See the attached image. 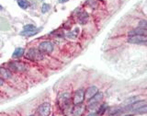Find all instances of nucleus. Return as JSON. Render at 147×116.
<instances>
[{
	"label": "nucleus",
	"instance_id": "obj_22",
	"mask_svg": "<svg viewBox=\"0 0 147 116\" xmlns=\"http://www.w3.org/2000/svg\"><path fill=\"white\" fill-rule=\"evenodd\" d=\"M107 107H108V106H107V104H104L103 106H101V107H100V109H99V111H98V113H103L104 112H105V111H106V109H107Z\"/></svg>",
	"mask_w": 147,
	"mask_h": 116
},
{
	"label": "nucleus",
	"instance_id": "obj_14",
	"mask_svg": "<svg viewBox=\"0 0 147 116\" xmlns=\"http://www.w3.org/2000/svg\"><path fill=\"white\" fill-rule=\"evenodd\" d=\"M24 54V49L23 48H17L14 53L12 54V57L13 58H18V57H21L22 55Z\"/></svg>",
	"mask_w": 147,
	"mask_h": 116
},
{
	"label": "nucleus",
	"instance_id": "obj_19",
	"mask_svg": "<svg viewBox=\"0 0 147 116\" xmlns=\"http://www.w3.org/2000/svg\"><path fill=\"white\" fill-rule=\"evenodd\" d=\"M50 8H51L50 5L44 3V4H42V7H41V12H42V13H47L50 10Z\"/></svg>",
	"mask_w": 147,
	"mask_h": 116
},
{
	"label": "nucleus",
	"instance_id": "obj_7",
	"mask_svg": "<svg viewBox=\"0 0 147 116\" xmlns=\"http://www.w3.org/2000/svg\"><path fill=\"white\" fill-rule=\"evenodd\" d=\"M9 68L11 69L12 71H15V72H23V71H26V66L25 64L23 63L20 62H11L8 64Z\"/></svg>",
	"mask_w": 147,
	"mask_h": 116
},
{
	"label": "nucleus",
	"instance_id": "obj_2",
	"mask_svg": "<svg viewBox=\"0 0 147 116\" xmlns=\"http://www.w3.org/2000/svg\"><path fill=\"white\" fill-rule=\"evenodd\" d=\"M41 54H51L53 51V43L52 41H45L40 43L38 48Z\"/></svg>",
	"mask_w": 147,
	"mask_h": 116
},
{
	"label": "nucleus",
	"instance_id": "obj_24",
	"mask_svg": "<svg viewBox=\"0 0 147 116\" xmlns=\"http://www.w3.org/2000/svg\"><path fill=\"white\" fill-rule=\"evenodd\" d=\"M68 0H59V2L60 3H65V2H67Z\"/></svg>",
	"mask_w": 147,
	"mask_h": 116
},
{
	"label": "nucleus",
	"instance_id": "obj_25",
	"mask_svg": "<svg viewBox=\"0 0 147 116\" xmlns=\"http://www.w3.org/2000/svg\"><path fill=\"white\" fill-rule=\"evenodd\" d=\"M88 116H96V113H91V114H89Z\"/></svg>",
	"mask_w": 147,
	"mask_h": 116
},
{
	"label": "nucleus",
	"instance_id": "obj_21",
	"mask_svg": "<svg viewBox=\"0 0 147 116\" xmlns=\"http://www.w3.org/2000/svg\"><path fill=\"white\" fill-rule=\"evenodd\" d=\"M137 113H147V106L144 105V106H142L141 108H139L137 111H136Z\"/></svg>",
	"mask_w": 147,
	"mask_h": 116
},
{
	"label": "nucleus",
	"instance_id": "obj_9",
	"mask_svg": "<svg viewBox=\"0 0 147 116\" xmlns=\"http://www.w3.org/2000/svg\"><path fill=\"white\" fill-rule=\"evenodd\" d=\"M84 111H85V106L82 104H78L74 107V109L72 111V113L74 116H81L83 114V113H84Z\"/></svg>",
	"mask_w": 147,
	"mask_h": 116
},
{
	"label": "nucleus",
	"instance_id": "obj_8",
	"mask_svg": "<svg viewBox=\"0 0 147 116\" xmlns=\"http://www.w3.org/2000/svg\"><path fill=\"white\" fill-rule=\"evenodd\" d=\"M98 89L96 87H95V86H92V87H90V88H88L87 89V90L86 91V93H85V98L86 99V100H90V99H92L93 97L98 93Z\"/></svg>",
	"mask_w": 147,
	"mask_h": 116
},
{
	"label": "nucleus",
	"instance_id": "obj_26",
	"mask_svg": "<svg viewBox=\"0 0 147 116\" xmlns=\"http://www.w3.org/2000/svg\"><path fill=\"white\" fill-rule=\"evenodd\" d=\"M1 9H3V7H2V6H1V5H0V10H1Z\"/></svg>",
	"mask_w": 147,
	"mask_h": 116
},
{
	"label": "nucleus",
	"instance_id": "obj_18",
	"mask_svg": "<svg viewBox=\"0 0 147 116\" xmlns=\"http://www.w3.org/2000/svg\"><path fill=\"white\" fill-rule=\"evenodd\" d=\"M35 30H37V28L34 25H31V24L25 25L24 28H23V31H32Z\"/></svg>",
	"mask_w": 147,
	"mask_h": 116
},
{
	"label": "nucleus",
	"instance_id": "obj_23",
	"mask_svg": "<svg viewBox=\"0 0 147 116\" xmlns=\"http://www.w3.org/2000/svg\"><path fill=\"white\" fill-rule=\"evenodd\" d=\"M3 84H4V81H3V79H2V78L0 77V86H2Z\"/></svg>",
	"mask_w": 147,
	"mask_h": 116
},
{
	"label": "nucleus",
	"instance_id": "obj_5",
	"mask_svg": "<svg viewBox=\"0 0 147 116\" xmlns=\"http://www.w3.org/2000/svg\"><path fill=\"white\" fill-rule=\"evenodd\" d=\"M85 100V92L83 90H77L73 97V103L75 105L82 104V102Z\"/></svg>",
	"mask_w": 147,
	"mask_h": 116
},
{
	"label": "nucleus",
	"instance_id": "obj_13",
	"mask_svg": "<svg viewBox=\"0 0 147 116\" xmlns=\"http://www.w3.org/2000/svg\"><path fill=\"white\" fill-rule=\"evenodd\" d=\"M78 20L81 23V24H86L88 20V15L86 13V12H83V13H80L79 17H78Z\"/></svg>",
	"mask_w": 147,
	"mask_h": 116
},
{
	"label": "nucleus",
	"instance_id": "obj_16",
	"mask_svg": "<svg viewBox=\"0 0 147 116\" xmlns=\"http://www.w3.org/2000/svg\"><path fill=\"white\" fill-rule=\"evenodd\" d=\"M17 2H18V6H20L23 9L28 8V7L30 6V3H29V1H28V0H18Z\"/></svg>",
	"mask_w": 147,
	"mask_h": 116
},
{
	"label": "nucleus",
	"instance_id": "obj_10",
	"mask_svg": "<svg viewBox=\"0 0 147 116\" xmlns=\"http://www.w3.org/2000/svg\"><path fill=\"white\" fill-rule=\"evenodd\" d=\"M102 99H103V94L100 93V92H98L93 98L89 100V104L90 105H96V103H98Z\"/></svg>",
	"mask_w": 147,
	"mask_h": 116
},
{
	"label": "nucleus",
	"instance_id": "obj_20",
	"mask_svg": "<svg viewBox=\"0 0 147 116\" xmlns=\"http://www.w3.org/2000/svg\"><path fill=\"white\" fill-rule=\"evenodd\" d=\"M139 27L147 31V21H146V20H142V21H141V22L139 23Z\"/></svg>",
	"mask_w": 147,
	"mask_h": 116
},
{
	"label": "nucleus",
	"instance_id": "obj_11",
	"mask_svg": "<svg viewBox=\"0 0 147 116\" xmlns=\"http://www.w3.org/2000/svg\"><path fill=\"white\" fill-rule=\"evenodd\" d=\"M147 34V31H144V29L142 28H137V29L131 31L129 32V36H135V35H146Z\"/></svg>",
	"mask_w": 147,
	"mask_h": 116
},
{
	"label": "nucleus",
	"instance_id": "obj_17",
	"mask_svg": "<svg viewBox=\"0 0 147 116\" xmlns=\"http://www.w3.org/2000/svg\"><path fill=\"white\" fill-rule=\"evenodd\" d=\"M137 100H139V98H138V97H134V98L127 99L125 101H124V104H126V105H131V104H132V103L136 102Z\"/></svg>",
	"mask_w": 147,
	"mask_h": 116
},
{
	"label": "nucleus",
	"instance_id": "obj_28",
	"mask_svg": "<svg viewBox=\"0 0 147 116\" xmlns=\"http://www.w3.org/2000/svg\"><path fill=\"white\" fill-rule=\"evenodd\" d=\"M53 116H54V115H53Z\"/></svg>",
	"mask_w": 147,
	"mask_h": 116
},
{
	"label": "nucleus",
	"instance_id": "obj_27",
	"mask_svg": "<svg viewBox=\"0 0 147 116\" xmlns=\"http://www.w3.org/2000/svg\"><path fill=\"white\" fill-rule=\"evenodd\" d=\"M30 116H34V115H30Z\"/></svg>",
	"mask_w": 147,
	"mask_h": 116
},
{
	"label": "nucleus",
	"instance_id": "obj_1",
	"mask_svg": "<svg viewBox=\"0 0 147 116\" xmlns=\"http://www.w3.org/2000/svg\"><path fill=\"white\" fill-rule=\"evenodd\" d=\"M25 56L27 59L30 60V61H40L43 58V54H41L39 49L30 48L27 51Z\"/></svg>",
	"mask_w": 147,
	"mask_h": 116
},
{
	"label": "nucleus",
	"instance_id": "obj_4",
	"mask_svg": "<svg viewBox=\"0 0 147 116\" xmlns=\"http://www.w3.org/2000/svg\"><path fill=\"white\" fill-rule=\"evenodd\" d=\"M128 41L130 43L133 44H142L147 43V36L145 35H135V36H130L128 39Z\"/></svg>",
	"mask_w": 147,
	"mask_h": 116
},
{
	"label": "nucleus",
	"instance_id": "obj_3",
	"mask_svg": "<svg viewBox=\"0 0 147 116\" xmlns=\"http://www.w3.org/2000/svg\"><path fill=\"white\" fill-rule=\"evenodd\" d=\"M51 109H52L51 104L49 102H44L38 107L37 113H38L39 116H49L51 113Z\"/></svg>",
	"mask_w": 147,
	"mask_h": 116
},
{
	"label": "nucleus",
	"instance_id": "obj_12",
	"mask_svg": "<svg viewBox=\"0 0 147 116\" xmlns=\"http://www.w3.org/2000/svg\"><path fill=\"white\" fill-rule=\"evenodd\" d=\"M0 77H3L4 78H10L12 77L10 71L4 67H0Z\"/></svg>",
	"mask_w": 147,
	"mask_h": 116
},
{
	"label": "nucleus",
	"instance_id": "obj_15",
	"mask_svg": "<svg viewBox=\"0 0 147 116\" xmlns=\"http://www.w3.org/2000/svg\"><path fill=\"white\" fill-rule=\"evenodd\" d=\"M41 31V28H40V29H38V30H35V31H21L20 32V35H22V36H33V35H35V34H37V33H39V32Z\"/></svg>",
	"mask_w": 147,
	"mask_h": 116
},
{
	"label": "nucleus",
	"instance_id": "obj_6",
	"mask_svg": "<svg viewBox=\"0 0 147 116\" xmlns=\"http://www.w3.org/2000/svg\"><path fill=\"white\" fill-rule=\"evenodd\" d=\"M58 103L61 105L63 109H66L69 104H70V94L69 93H63L59 96Z\"/></svg>",
	"mask_w": 147,
	"mask_h": 116
}]
</instances>
